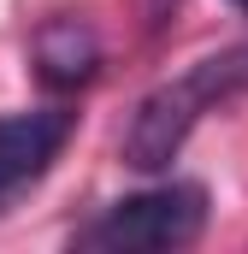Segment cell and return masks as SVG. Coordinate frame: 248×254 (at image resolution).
<instances>
[{
    "mask_svg": "<svg viewBox=\"0 0 248 254\" xmlns=\"http://www.w3.org/2000/svg\"><path fill=\"white\" fill-rule=\"evenodd\" d=\"M237 95H248V42L219 48L207 60H195L189 71H178L172 83H160L154 95H142V107L124 125V166L136 172H166L184 142L195 136V125L219 107H231Z\"/></svg>",
    "mask_w": 248,
    "mask_h": 254,
    "instance_id": "1",
    "label": "cell"
},
{
    "mask_svg": "<svg viewBox=\"0 0 248 254\" xmlns=\"http://www.w3.org/2000/svg\"><path fill=\"white\" fill-rule=\"evenodd\" d=\"M201 231H207V190L201 184H160V190H142V195H124L113 207H101L71 237V249H89V254H172V249H189Z\"/></svg>",
    "mask_w": 248,
    "mask_h": 254,
    "instance_id": "2",
    "label": "cell"
},
{
    "mask_svg": "<svg viewBox=\"0 0 248 254\" xmlns=\"http://www.w3.org/2000/svg\"><path fill=\"white\" fill-rule=\"evenodd\" d=\"M77 130L71 107H30V113H0V213L54 172Z\"/></svg>",
    "mask_w": 248,
    "mask_h": 254,
    "instance_id": "3",
    "label": "cell"
},
{
    "mask_svg": "<svg viewBox=\"0 0 248 254\" xmlns=\"http://www.w3.org/2000/svg\"><path fill=\"white\" fill-rule=\"evenodd\" d=\"M36 71L48 89H83L101 71V36L83 18H48L36 36Z\"/></svg>",
    "mask_w": 248,
    "mask_h": 254,
    "instance_id": "4",
    "label": "cell"
},
{
    "mask_svg": "<svg viewBox=\"0 0 248 254\" xmlns=\"http://www.w3.org/2000/svg\"><path fill=\"white\" fill-rule=\"evenodd\" d=\"M142 12H148V24L160 30V24H166V18L178 12V0H142Z\"/></svg>",
    "mask_w": 248,
    "mask_h": 254,
    "instance_id": "5",
    "label": "cell"
},
{
    "mask_svg": "<svg viewBox=\"0 0 248 254\" xmlns=\"http://www.w3.org/2000/svg\"><path fill=\"white\" fill-rule=\"evenodd\" d=\"M231 6H237V12H248V0H231Z\"/></svg>",
    "mask_w": 248,
    "mask_h": 254,
    "instance_id": "6",
    "label": "cell"
}]
</instances>
